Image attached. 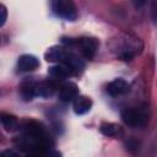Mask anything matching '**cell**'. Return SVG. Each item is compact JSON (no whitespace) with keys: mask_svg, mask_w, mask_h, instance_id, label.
Wrapping results in <instances>:
<instances>
[{"mask_svg":"<svg viewBox=\"0 0 157 157\" xmlns=\"http://www.w3.org/2000/svg\"><path fill=\"white\" fill-rule=\"evenodd\" d=\"M113 52H115L117 56L123 60H130L142 50V43L137 37L131 34H123L117 39H113L112 43Z\"/></svg>","mask_w":157,"mask_h":157,"instance_id":"obj_1","label":"cell"},{"mask_svg":"<svg viewBox=\"0 0 157 157\" xmlns=\"http://www.w3.org/2000/svg\"><path fill=\"white\" fill-rule=\"evenodd\" d=\"M63 43L65 47L72 49H77L80 52V55L85 59H92L97 50H98V40L96 38L90 37H81V38H64Z\"/></svg>","mask_w":157,"mask_h":157,"instance_id":"obj_2","label":"cell"},{"mask_svg":"<svg viewBox=\"0 0 157 157\" xmlns=\"http://www.w3.org/2000/svg\"><path fill=\"white\" fill-rule=\"evenodd\" d=\"M53 12L66 21H75L78 16L76 5L70 0H55L52 2Z\"/></svg>","mask_w":157,"mask_h":157,"instance_id":"obj_3","label":"cell"},{"mask_svg":"<svg viewBox=\"0 0 157 157\" xmlns=\"http://www.w3.org/2000/svg\"><path fill=\"white\" fill-rule=\"evenodd\" d=\"M121 119L129 126H142L147 121V113L142 108H126L121 112Z\"/></svg>","mask_w":157,"mask_h":157,"instance_id":"obj_4","label":"cell"},{"mask_svg":"<svg viewBox=\"0 0 157 157\" xmlns=\"http://www.w3.org/2000/svg\"><path fill=\"white\" fill-rule=\"evenodd\" d=\"M71 54V49L63 45H53L48 48V50L44 54V58L49 63L55 64H66L69 60V56Z\"/></svg>","mask_w":157,"mask_h":157,"instance_id":"obj_5","label":"cell"},{"mask_svg":"<svg viewBox=\"0 0 157 157\" xmlns=\"http://www.w3.org/2000/svg\"><path fill=\"white\" fill-rule=\"evenodd\" d=\"M58 96L63 102H74L78 96V88L74 82H64L58 87Z\"/></svg>","mask_w":157,"mask_h":157,"instance_id":"obj_6","label":"cell"},{"mask_svg":"<svg viewBox=\"0 0 157 157\" xmlns=\"http://www.w3.org/2000/svg\"><path fill=\"white\" fill-rule=\"evenodd\" d=\"M38 66H39V60L37 56L32 54L21 55L17 60V69L20 72H31L38 69Z\"/></svg>","mask_w":157,"mask_h":157,"instance_id":"obj_7","label":"cell"},{"mask_svg":"<svg viewBox=\"0 0 157 157\" xmlns=\"http://www.w3.org/2000/svg\"><path fill=\"white\" fill-rule=\"evenodd\" d=\"M130 91V83L123 78H115L107 86V92L112 97L124 96Z\"/></svg>","mask_w":157,"mask_h":157,"instance_id":"obj_8","label":"cell"},{"mask_svg":"<svg viewBox=\"0 0 157 157\" xmlns=\"http://www.w3.org/2000/svg\"><path fill=\"white\" fill-rule=\"evenodd\" d=\"M48 74L54 80H65L74 75V71L66 64H55L52 67H49Z\"/></svg>","mask_w":157,"mask_h":157,"instance_id":"obj_9","label":"cell"},{"mask_svg":"<svg viewBox=\"0 0 157 157\" xmlns=\"http://www.w3.org/2000/svg\"><path fill=\"white\" fill-rule=\"evenodd\" d=\"M92 99L87 96H82V94H78L75 101L72 102V107H74V112L78 115H82V114H86L91 110L92 108Z\"/></svg>","mask_w":157,"mask_h":157,"instance_id":"obj_10","label":"cell"},{"mask_svg":"<svg viewBox=\"0 0 157 157\" xmlns=\"http://www.w3.org/2000/svg\"><path fill=\"white\" fill-rule=\"evenodd\" d=\"M20 94L23 99L29 101L33 97L37 96V81L33 80H26L20 86Z\"/></svg>","mask_w":157,"mask_h":157,"instance_id":"obj_11","label":"cell"},{"mask_svg":"<svg viewBox=\"0 0 157 157\" xmlns=\"http://www.w3.org/2000/svg\"><path fill=\"white\" fill-rule=\"evenodd\" d=\"M99 130L104 136H108V137H121L124 135L123 128L114 123H107V121L102 123L99 126Z\"/></svg>","mask_w":157,"mask_h":157,"instance_id":"obj_12","label":"cell"},{"mask_svg":"<svg viewBox=\"0 0 157 157\" xmlns=\"http://www.w3.org/2000/svg\"><path fill=\"white\" fill-rule=\"evenodd\" d=\"M56 85L52 80L37 81V96L39 97H50L56 90Z\"/></svg>","mask_w":157,"mask_h":157,"instance_id":"obj_13","label":"cell"},{"mask_svg":"<svg viewBox=\"0 0 157 157\" xmlns=\"http://www.w3.org/2000/svg\"><path fill=\"white\" fill-rule=\"evenodd\" d=\"M1 124L6 131H13L18 126V121L13 115L2 113L1 114Z\"/></svg>","mask_w":157,"mask_h":157,"instance_id":"obj_14","label":"cell"},{"mask_svg":"<svg viewBox=\"0 0 157 157\" xmlns=\"http://www.w3.org/2000/svg\"><path fill=\"white\" fill-rule=\"evenodd\" d=\"M6 17H7V11H6L5 6L2 4H0V26H4L5 25Z\"/></svg>","mask_w":157,"mask_h":157,"instance_id":"obj_15","label":"cell"},{"mask_svg":"<svg viewBox=\"0 0 157 157\" xmlns=\"http://www.w3.org/2000/svg\"><path fill=\"white\" fill-rule=\"evenodd\" d=\"M34 157H60V155L58 152H50V151H45L40 155H37Z\"/></svg>","mask_w":157,"mask_h":157,"instance_id":"obj_16","label":"cell"},{"mask_svg":"<svg viewBox=\"0 0 157 157\" xmlns=\"http://www.w3.org/2000/svg\"><path fill=\"white\" fill-rule=\"evenodd\" d=\"M1 157H20V156L12 150H5L1 152Z\"/></svg>","mask_w":157,"mask_h":157,"instance_id":"obj_17","label":"cell"},{"mask_svg":"<svg viewBox=\"0 0 157 157\" xmlns=\"http://www.w3.org/2000/svg\"><path fill=\"white\" fill-rule=\"evenodd\" d=\"M152 13H153V20L157 22V2H153V7H152Z\"/></svg>","mask_w":157,"mask_h":157,"instance_id":"obj_18","label":"cell"}]
</instances>
